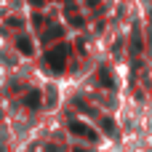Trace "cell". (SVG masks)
<instances>
[{
    "mask_svg": "<svg viewBox=\"0 0 152 152\" xmlns=\"http://www.w3.org/2000/svg\"><path fill=\"white\" fill-rule=\"evenodd\" d=\"M72 131H77V134H83V136H88V139H96V134H94L91 128H86L83 123H72Z\"/></svg>",
    "mask_w": 152,
    "mask_h": 152,
    "instance_id": "1",
    "label": "cell"
}]
</instances>
